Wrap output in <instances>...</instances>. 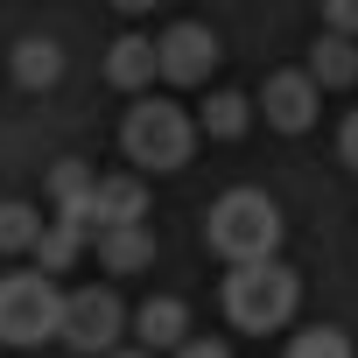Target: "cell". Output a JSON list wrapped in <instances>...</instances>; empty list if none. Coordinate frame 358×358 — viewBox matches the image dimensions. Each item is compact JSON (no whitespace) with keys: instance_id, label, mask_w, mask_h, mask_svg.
I'll return each instance as SVG.
<instances>
[{"instance_id":"6da1fadb","label":"cell","mask_w":358,"mask_h":358,"mask_svg":"<svg viewBox=\"0 0 358 358\" xmlns=\"http://www.w3.org/2000/svg\"><path fill=\"white\" fill-rule=\"evenodd\" d=\"M218 302H225V323H232V330L267 337V330H288V323H295V309H302V274L281 267V253H274V260H239V267L225 274Z\"/></svg>"},{"instance_id":"7a4b0ae2","label":"cell","mask_w":358,"mask_h":358,"mask_svg":"<svg viewBox=\"0 0 358 358\" xmlns=\"http://www.w3.org/2000/svg\"><path fill=\"white\" fill-rule=\"evenodd\" d=\"M204 246L239 267V260H274L281 253V204L267 190H225L204 218Z\"/></svg>"},{"instance_id":"3957f363","label":"cell","mask_w":358,"mask_h":358,"mask_svg":"<svg viewBox=\"0 0 358 358\" xmlns=\"http://www.w3.org/2000/svg\"><path fill=\"white\" fill-rule=\"evenodd\" d=\"M120 148H127V162L141 176H176V169L197 155V120L176 106V99H141L120 120Z\"/></svg>"},{"instance_id":"277c9868","label":"cell","mask_w":358,"mask_h":358,"mask_svg":"<svg viewBox=\"0 0 358 358\" xmlns=\"http://www.w3.org/2000/svg\"><path fill=\"white\" fill-rule=\"evenodd\" d=\"M64 323V288L57 274H0V344H15V351H36L50 344Z\"/></svg>"},{"instance_id":"5b68a950","label":"cell","mask_w":358,"mask_h":358,"mask_svg":"<svg viewBox=\"0 0 358 358\" xmlns=\"http://www.w3.org/2000/svg\"><path fill=\"white\" fill-rule=\"evenodd\" d=\"M120 337H127V302H120L106 281H92V288H71V295H64L57 344H71L78 358H106Z\"/></svg>"},{"instance_id":"8992f818","label":"cell","mask_w":358,"mask_h":358,"mask_svg":"<svg viewBox=\"0 0 358 358\" xmlns=\"http://www.w3.org/2000/svg\"><path fill=\"white\" fill-rule=\"evenodd\" d=\"M218 57H225V43H218V29H204V22H176V29H162L155 36V78L162 85H211V71H218Z\"/></svg>"},{"instance_id":"52a82bcc","label":"cell","mask_w":358,"mask_h":358,"mask_svg":"<svg viewBox=\"0 0 358 358\" xmlns=\"http://www.w3.org/2000/svg\"><path fill=\"white\" fill-rule=\"evenodd\" d=\"M253 113H260L274 134H309V127H316V113H323V85H316L309 71H274V78L260 85Z\"/></svg>"},{"instance_id":"ba28073f","label":"cell","mask_w":358,"mask_h":358,"mask_svg":"<svg viewBox=\"0 0 358 358\" xmlns=\"http://www.w3.org/2000/svg\"><path fill=\"white\" fill-rule=\"evenodd\" d=\"M92 253H99L106 274H141V267H155V232L141 218L134 225H99L92 232Z\"/></svg>"},{"instance_id":"9c48e42d","label":"cell","mask_w":358,"mask_h":358,"mask_svg":"<svg viewBox=\"0 0 358 358\" xmlns=\"http://www.w3.org/2000/svg\"><path fill=\"white\" fill-rule=\"evenodd\" d=\"M134 218H148V183H141V169L99 176V183H92V232H99V225H134Z\"/></svg>"},{"instance_id":"30bf717a","label":"cell","mask_w":358,"mask_h":358,"mask_svg":"<svg viewBox=\"0 0 358 358\" xmlns=\"http://www.w3.org/2000/svg\"><path fill=\"white\" fill-rule=\"evenodd\" d=\"M106 85L113 92H148L155 85V36H141V29L113 36L106 43Z\"/></svg>"},{"instance_id":"8fae6325","label":"cell","mask_w":358,"mask_h":358,"mask_svg":"<svg viewBox=\"0 0 358 358\" xmlns=\"http://www.w3.org/2000/svg\"><path fill=\"white\" fill-rule=\"evenodd\" d=\"M323 92H351L358 85V36H337V29H323L316 43H309V64H302Z\"/></svg>"},{"instance_id":"7c38bea8","label":"cell","mask_w":358,"mask_h":358,"mask_svg":"<svg viewBox=\"0 0 358 358\" xmlns=\"http://www.w3.org/2000/svg\"><path fill=\"white\" fill-rule=\"evenodd\" d=\"M127 323H134V337H141L148 351H176V344L190 337V309L176 302V295H148V302H141Z\"/></svg>"},{"instance_id":"4fadbf2b","label":"cell","mask_w":358,"mask_h":358,"mask_svg":"<svg viewBox=\"0 0 358 358\" xmlns=\"http://www.w3.org/2000/svg\"><path fill=\"white\" fill-rule=\"evenodd\" d=\"M57 78H64V50L50 36H22L15 43V85L22 92H50Z\"/></svg>"},{"instance_id":"5bb4252c","label":"cell","mask_w":358,"mask_h":358,"mask_svg":"<svg viewBox=\"0 0 358 358\" xmlns=\"http://www.w3.org/2000/svg\"><path fill=\"white\" fill-rule=\"evenodd\" d=\"M85 246H92V239H85L71 218H43V232H36V246H29V253H36V267H43V274H71Z\"/></svg>"},{"instance_id":"9a60e30c","label":"cell","mask_w":358,"mask_h":358,"mask_svg":"<svg viewBox=\"0 0 358 358\" xmlns=\"http://www.w3.org/2000/svg\"><path fill=\"white\" fill-rule=\"evenodd\" d=\"M253 127V99L246 92H211V106L197 113V134H211V141H239Z\"/></svg>"},{"instance_id":"2e32d148","label":"cell","mask_w":358,"mask_h":358,"mask_svg":"<svg viewBox=\"0 0 358 358\" xmlns=\"http://www.w3.org/2000/svg\"><path fill=\"white\" fill-rule=\"evenodd\" d=\"M92 183H99V169L78 162V155H64V162L50 169V204H57V211H78V204L92 197Z\"/></svg>"},{"instance_id":"e0dca14e","label":"cell","mask_w":358,"mask_h":358,"mask_svg":"<svg viewBox=\"0 0 358 358\" xmlns=\"http://www.w3.org/2000/svg\"><path fill=\"white\" fill-rule=\"evenodd\" d=\"M288 358H358V344L337 330V323H309L288 337Z\"/></svg>"},{"instance_id":"ac0fdd59","label":"cell","mask_w":358,"mask_h":358,"mask_svg":"<svg viewBox=\"0 0 358 358\" xmlns=\"http://www.w3.org/2000/svg\"><path fill=\"white\" fill-rule=\"evenodd\" d=\"M36 232H43V211H36V204H22V197L0 204V253H29Z\"/></svg>"},{"instance_id":"d6986e66","label":"cell","mask_w":358,"mask_h":358,"mask_svg":"<svg viewBox=\"0 0 358 358\" xmlns=\"http://www.w3.org/2000/svg\"><path fill=\"white\" fill-rule=\"evenodd\" d=\"M323 29H337V36H358V0H323Z\"/></svg>"},{"instance_id":"ffe728a7","label":"cell","mask_w":358,"mask_h":358,"mask_svg":"<svg viewBox=\"0 0 358 358\" xmlns=\"http://www.w3.org/2000/svg\"><path fill=\"white\" fill-rule=\"evenodd\" d=\"M337 162L344 169H358V106L344 113V127H337Z\"/></svg>"},{"instance_id":"44dd1931","label":"cell","mask_w":358,"mask_h":358,"mask_svg":"<svg viewBox=\"0 0 358 358\" xmlns=\"http://www.w3.org/2000/svg\"><path fill=\"white\" fill-rule=\"evenodd\" d=\"M176 358H232L218 337H183V344H176Z\"/></svg>"},{"instance_id":"7402d4cb","label":"cell","mask_w":358,"mask_h":358,"mask_svg":"<svg viewBox=\"0 0 358 358\" xmlns=\"http://www.w3.org/2000/svg\"><path fill=\"white\" fill-rule=\"evenodd\" d=\"M113 8H120V15H155L162 0H113Z\"/></svg>"},{"instance_id":"603a6c76","label":"cell","mask_w":358,"mask_h":358,"mask_svg":"<svg viewBox=\"0 0 358 358\" xmlns=\"http://www.w3.org/2000/svg\"><path fill=\"white\" fill-rule=\"evenodd\" d=\"M106 358H162V351H148V344H134V351H120V344H113Z\"/></svg>"}]
</instances>
